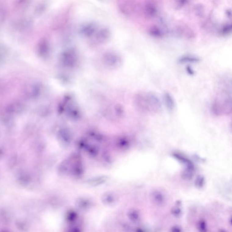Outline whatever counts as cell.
<instances>
[{
  "instance_id": "cell-1",
  "label": "cell",
  "mask_w": 232,
  "mask_h": 232,
  "mask_svg": "<svg viewBox=\"0 0 232 232\" xmlns=\"http://www.w3.org/2000/svg\"><path fill=\"white\" fill-rule=\"evenodd\" d=\"M231 80L225 78L222 80L212 103V112L218 116L228 115L231 112Z\"/></svg>"
},
{
  "instance_id": "cell-2",
  "label": "cell",
  "mask_w": 232,
  "mask_h": 232,
  "mask_svg": "<svg viewBox=\"0 0 232 232\" xmlns=\"http://www.w3.org/2000/svg\"><path fill=\"white\" fill-rule=\"evenodd\" d=\"M137 104L142 111L150 114H155L161 111L162 105L160 99L153 93L140 94L137 96Z\"/></svg>"
},
{
  "instance_id": "cell-3",
  "label": "cell",
  "mask_w": 232,
  "mask_h": 232,
  "mask_svg": "<svg viewBox=\"0 0 232 232\" xmlns=\"http://www.w3.org/2000/svg\"><path fill=\"white\" fill-rule=\"evenodd\" d=\"M98 30V26L95 22L85 23L81 27L80 32L82 36L90 37L95 34Z\"/></svg>"
},
{
  "instance_id": "cell-4",
  "label": "cell",
  "mask_w": 232,
  "mask_h": 232,
  "mask_svg": "<svg viewBox=\"0 0 232 232\" xmlns=\"http://www.w3.org/2000/svg\"><path fill=\"white\" fill-rule=\"evenodd\" d=\"M173 156L185 166V170L183 172L193 175L195 171V166L192 162L182 155L178 153H173Z\"/></svg>"
},
{
  "instance_id": "cell-5",
  "label": "cell",
  "mask_w": 232,
  "mask_h": 232,
  "mask_svg": "<svg viewBox=\"0 0 232 232\" xmlns=\"http://www.w3.org/2000/svg\"><path fill=\"white\" fill-rule=\"evenodd\" d=\"M95 34L97 41L99 42H103L108 40L110 35V32L109 29L102 28L98 30Z\"/></svg>"
},
{
  "instance_id": "cell-6",
  "label": "cell",
  "mask_w": 232,
  "mask_h": 232,
  "mask_svg": "<svg viewBox=\"0 0 232 232\" xmlns=\"http://www.w3.org/2000/svg\"><path fill=\"white\" fill-rule=\"evenodd\" d=\"M153 201L157 205L162 206L165 203V196L159 191H155L152 194Z\"/></svg>"
},
{
  "instance_id": "cell-7",
  "label": "cell",
  "mask_w": 232,
  "mask_h": 232,
  "mask_svg": "<svg viewBox=\"0 0 232 232\" xmlns=\"http://www.w3.org/2000/svg\"><path fill=\"white\" fill-rule=\"evenodd\" d=\"M163 99L165 104L169 111L172 112L175 108V102L174 98L169 93H166L164 94Z\"/></svg>"
},
{
  "instance_id": "cell-8",
  "label": "cell",
  "mask_w": 232,
  "mask_h": 232,
  "mask_svg": "<svg viewBox=\"0 0 232 232\" xmlns=\"http://www.w3.org/2000/svg\"><path fill=\"white\" fill-rule=\"evenodd\" d=\"M200 61V59L195 56L191 55H185L180 57L178 60V63L180 64L186 63H196Z\"/></svg>"
},
{
  "instance_id": "cell-9",
  "label": "cell",
  "mask_w": 232,
  "mask_h": 232,
  "mask_svg": "<svg viewBox=\"0 0 232 232\" xmlns=\"http://www.w3.org/2000/svg\"><path fill=\"white\" fill-rule=\"evenodd\" d=\"M146 15L149 17H153L156 14V8L153 3H148L145 7Z\"/></svg>"
},
{
  "instance_id": "cell-10",
  "label": "cell",
  "mask_w": 232,
  "mask_h": 232,
  "mask_svg": "<svg viewBox=\"0 0 232 232\" xmlns=\"http://www.w3.org/2000/svg\"><path fill=\"white\" fill-rule=\"evenodd\" d=\"M205 184V179L204 177L201 175L197 176L195 181V185L198 189H201Z\"/></svg>"
},
{
  "instance_id": "cell-11",
  "label": "cell",
  "mask_w": 232,
  "mask_h": 232,
  "mask_svg": "<svg viewBox=\"0 0 232 232\" xmlns=\"http://www.w3.org/2000/svg\"><path fill=\"white\" fill-rule=\"evenodd\" d=\"M180 203H179V201H178L177 206L173 208V209L171 210V214L175 217H177V218L180 217V216H181V214H182V210H181L180 207Z\"/></svg>"
},
{
  "instance_id": "cell-12",
  "label": "cell",
  "mask_w": 232,
  "mask_h": 232,
  "mask_svg": "<svg viewBox=\"0 0 232 232\" xmlns=\"http://www.w3.org/2000/svg\"><path fill=\"white\" fill-rule=\"evenodd\" d=\"M150 33L155 37H161L162 35V33L157 27H153L150 30Z\"/></svg>"
},
{
  "instance_id": "cell-13",
  "label": "cell",
  "mask_w": 232,
  "mask_h": 232,
  "mask_svg": "<svg viewBox=\"0 0 232 232\" xmlns=\"http://www.w3.org/2000/svg\"><path fill=\"white\" fill-rule=\"evenodd\" d=\"M129 217L132 221L135 222H138L140 218L138 213L137 211H135V210L130 211V213H129Z\"/></svg>"
},
{
  "instance_id": "cell-14",
  "label": "cell",
  "mask_w": 232,
  "mask_h": 232,
  "mask_svg": "<svg viewBox=\"0 0 232 232\" xmlns=\"http://www.w3.org/2000/svg\"><path fill=\"white\" fill-rule=\"evenodd\" d=\"M198 229L201 232H205L207 231V225L205 222L204 220H200L198 223Z\"/></svg>"
},
{
  "instance_id": "cell-15",
  "label": "cell",
  "mask_w": 232,
  "mask_h": 232,
  "mask_svg": "<svg viewBox=\"0 0 232 232\" xmlns=\"http://www.w3.org/2000/svg\"><path fill=\"white\" fill-rule=\"evenodd\" d=\"M231 30V26H226V27L223 28V33L224 34H227Z\"/></svg>"
},
{
  "instance_id": "cell-16",
  "label": "cell",
  "mask_w": 232,
  "mask_h": 232,
  "mask_svg": "<svg viewBox=\"0 0 232 232\" xmlns=\"http://www.w3.org/2000/svg\"><path fill=\"white\" fill-rule=\"evenodd\" d=\"M171 230L173 232H180L181 231V229L178 226H174L171 229Z\"/></svg>"
},
{
  "instance_id": "cell-17",
  "label": "cell",
  "mask_w": 232,
  "mask_h": 232,
  "mask_svg": "<svg viewBox=\"0 0 232 232\" xmlns=\"http://www.w3.org/2000/svg\"><path fill=\"white\" fill-rule=\"evenodd\" d=\"M177 4L180 6L184 5L186 3L188 2V0H177Z\"/></svg>"
},
{
  "instance_id": "cell-18",
  "label": "cell",
  "mask_w": 232,
  "mask_h": 232,
  "mask_svg": "<svg viewBox=\"0 0 232 232\" xmlns=\"http://www.w3.org/2000/svg\"><path fill=\"white\" fill-rule=\"evenodd\" d=\"M186 71H187L188 73H189V74H190V75H193V74H194V70H193L192 69L191 67L189 66H188L187 67V68H186Z\"/></svg>"
},
{
  "instance_id": "cell-19",
  "label": "cell",
  "mask_w": 232,
  "mask_h": 232,
  "mask_svg": "<svg viewBox=\"0 0 232 232\" xmlns=\"http://www.w3.org/2000/svg\"><path fill=\"white\" fill-rule=\"evenodd\" d=\"M100 1H101V2H105V1H107V0H99Z\"/></svg>"
},
{
  "instance_id": "cell-20",
  "label": "cell",
  "mask_w": 232,
  "mask_h": 232,
  "mask_svg": "<svg viewBox=\"0 0 232 232\" xmlns=\"http://www.w3.org/2000/svg\"><path fill=\"white\" fill-rule=\"evenodd\" d=\"M0 15H1V13H0Z\"/></svg>"
}]
</instances>
